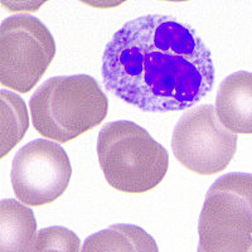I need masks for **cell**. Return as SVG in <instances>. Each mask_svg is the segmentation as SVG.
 I'll return each mask as SVG.
<instances>
[{
	"label": "cell",
	"mask_w": 252,
	"mask_h": 252,
	"mask_svg": "<svg viewBox=\"0 0 252 252\" xmlns=\"http://www.w3.org/2000/svg\"><path fill=\"white\" fill-rule=\"evenodd\" d=\"M103 85L145 112L190 109L215 85L212 53L192 26L148 14L124 24L107 43Z\"/></svg>",
	"instance_id": "cell-1"
},
{
	"label": "cell",
	"mask_w": 252,
	"mask_h": 252,
	"mask_svg": "<svg viewBox=\"0 0 252 252\" xmlns=\"http://www.w3.org/2000/svg\"><path fill=\"white\" fill-rule=\"evenodd\" d=\"M29 106L34 129L64 144L100 125L106 119L109 100L91 76H58L40 85Z\"/></svg>",
	"instance_id": "cell-2"
},
{
	"label": "cell",
	"mask_w": 252,
	"mask_h": 252,
	"mask_svg": "<svg viewBox=\"0 0 252 252\" xmlns=\"http://www.w3.org/2000/svg\"><path fill=\"white\" fill-rule=\"evenodd\" d=\"M97 157L107 183L129 194L154 189L169 166L165 148L141 126L127 120L102 126L97 138Z\"/></svg>",
	"instance_id": "cell-3"
},
{
	"label": "cell",
	"mask_w": 252,
	"mask_h": 252,
	"mask_svg": "<svg viewBox=\"0 0 252 252\" xmlns=\"http://www.w3.org/2000/svg\"><path fill=\"white\" fill-rule=\"evenodd\" d=\"M56 56L55 38L38 18L12 15L0 27V83L27 94Z\"/></svg>",
	"instance_id": "cell-4"
},
{
	"label": "cell",
	"mask_w": 252,
	"mask_h": 252,
	"mask_svg": "<svg viewBox=\"0 0 252 252\" xmlns=\"http://www.w3.org/2000/svg\"><path fill=\"white\" fill-rule=\"evenodd\" d=\"M173 154L187 169L213 175L227 168L237 150V135L220 123L212 105L184 112L172 136Z\"/></svg>",
	"instance_id": "cell-5"
},
{
	"label": "cell",
	"mask_w": 252,
	"mask_h": 252,
	"mask_svg": "<svg viewBox=\"0 0 252 252\" xmlns=\"http://www.w3.org/2000/svg\"><path fill=\"white\" fill-rule=\"evenodd\" d=\"M10 177L20 202L31 207L46 206L66 192L72 177L71 161L62 146L37 139L15 154Z\"/></svg>",
	"instance_id": "cell-6"
},
{
	"label": "cell",
	"mask_w": 252,
	"mask_h": 252,
	"mask_svg": "<svg viewBox=\"0 0 252 252\" xmlns=\"http://www.w3.org/2000/svg\"><path fill=\"white\" fill-rule=\"evenodd\" d=\"M198 231L252 235V174L218 178L206 194Z\"/></svg>",
	"instance_id": "cell-7"
},
{
	"label": "cell",
	"mask_w": 252,
	"mask_h": 252,
	"mask_svg": "<svg viewBox=\"0 0 252 252\" xmlns=\"http://www.w3.org/2000/svg\"><path fill=\"white\" fill-rule=\"evenodd\" d=\"M216 112L233 134H252L251 72H235L222 81L216 96Z\"/></svg>",
	"instance_id": "cell-8"
},
{
	"label": "cell",
	"mask_w": 252,
	"mask_h": 252,
	"mask_svg": "<svg viewBox=\"0 0 252 252\" xmlns=\"http://www.w3.org/2000/svg\"><path fill=\"white\" fill-rule=\"evenodd\" d=\"M37 220L15 199L0 202V252H28L37 238Z\"/></svg>",
	"instance_id": "cell-9"
},
{
	"label": "cell",
	"mask_w": 252,
	"mask_h": 252,
	"mask_svg": "<svg viewBox=\"0 0 252 252\" xmlns=\"http://www.w3.org/2000/svg\"><path fill=\"white\" fill-rule=\"evenodd\" d=\"M81 252H159V249L141 227L119 223L87 237Z\"/></svg>",
	"instance_id": "cell-10"
},
{
	"label": "cell",
	"mask_w": 252,
	"mask_h": 252,
	"mask_svg": "<svg viewBox=\"0 0 252 252\" xmlns=\"http://www.w3.org/2000/svg\"><path fill=\"white\" fill-rule=\"evenodd\" d=\"M1 158L23 139L29 120L26 103L12 92L1 90Z\"/></svg>",
	"instance_id": "cell-11"
},
{
	"label": "cell",
	"mask_w": 252,
	"mask_h": 252,
	"mask_svg": "<svg viewBox=\"0 0 252 252\" xmlns=\"http://www.w3.org/2000/svg\"><path fill=\"white\" fill-rule=\"evenodd\" d=\"M197 252H252V236L247 233L198 231Z\"/></svg>",
	"instance_id": "cell-12"
},
{
	"label": "cell",
	"mask_w": 252,
	"mask_h": 252,
	"mask_svg": "<svg viewBox=\"0 0 252 252\" xmlns=\"http://www.w3.org/2000/svg\"><path fill=\"white\" fill-rule=\"evenodd\" d=\"M28 252H81V241L66 227H47L38 232Z\"/></svg>",
	"instance_id": "cell-13"
}]
</instances>
